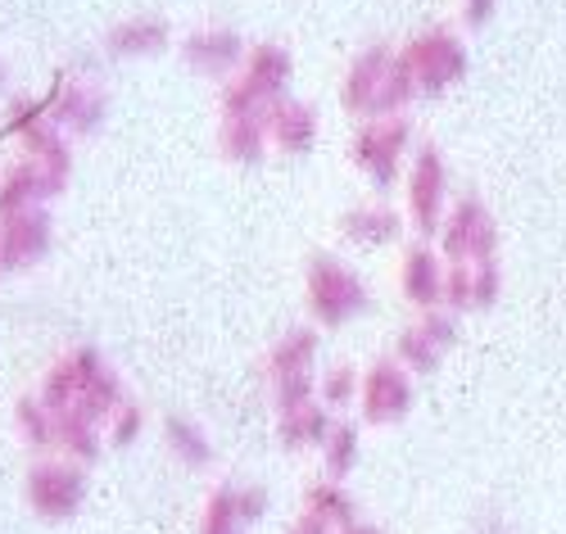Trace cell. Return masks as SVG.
<instances>
[{"label": "cell", "instance_id": "ac0fdd59", "mask_svg": "<svg viewBox=\"0 0 566 534\" xmlns=\"http://www.w3.org/2000/svg\"><path fill=\"white\" fill-rule=\"evenodd\" d=\"M326 434H332V426H326V412L317 404L300 408V412H286L281 417V440H286L291 449H304V444H326Z\"/></svg>", "mask_w": 566, "mask_h": 534}, {"label": "cell", "instance_id": "74e56055", "mask_svg": "<svg viewBox=\"0 0 566 534\" xmlns=\"http://www.w3.org/2000/svg\"><path fill=\"white\" fill-rule=\"evenodd\" d=\"M0 268H6V259H0Z\"/></svg>", "mask_w": 566, "mask_h": 534}, {"label": "cell", "instance_id": "5bb4252c", "mask_svg": "<svg viewBox=\"0 0 566 534\" xmlns=\"http://www.w3.org/2000/svg\"><path fill=\"white\" fill-rule=\"evenodd\" d=\"M268 105H276L281 101V91H286V82H291V60H286V51H276V45H259V51L250 55V77H245Z\"/></svg>", "mask_w": 566, "mask_h": 534}, {"label": "cell", "instance_id": "4316f807", "mask_svg": "<svg viewBox=\"0 0 566 534\" xmlns=\"http://www.w3.org/2000/svg\"><path fill=\"white\" fill-rule=\"evenodd\" d=\"M168 440H172V449H177L186 462H209V444L200 440V430H196L191 421L168 417Z\"/></svg>", "mask_w": 566, "mask_h": 534}, {"label": "cell", "instance_id": "d6a6232c", "mask_svg": "<svg viewBox=\"0 0 566 534\" xmlns=\"http://www.w3.org/2000/svg\"><path fill=\"white\" fill-rule=\"evenodd\" d=\"M494 10H499V0H467V23L481 28V23L494 19Z\"/></svg>", "mask_w": 566, "mask_h": 534}, {"label": "cell", "instance_id": "d590c367", "mask_svg": "<svg viewBox=\"0 0 566 534\" xmlns=\"http://www.w3.org/2000/svg\"><path fill=\"white\" fill-rule=\"evenodd\" d=\"M340 534H381V530H376V525H363V521H358V525H349V530H340Z\"/></svg>", "mask_w": 566, "mask_h": 534}, {"label": "cell", "instance_id": "484cf974", "mask_svg": "<svg viewBox=\"0 0 566 534\" xmlns=\"http://www.w3.org/2000/svg\"><path fill=\"white\" fill-rule=\"evenodd\" d=\"M235 530H241V507H235L231 490H222V494H213V503L205 512V534H235Z\"/></svg>", "mask_w": 566, "mask_h": 534}, {"label": "cell", "instance_id": "1f68e13d", "mask_svg": "<svg viewBox=\"0 0 566 534\" xmlns=\"http://www.w3.org/2000/svg\"><path fill=\"white\" fill-rule=\"evenodd\" d=\"M235 507H241V521H259L268 512V494L263 490H245V494H235Z\"/></svg>", "mask_w": 566, "mask_h": 534}, {"label": "cell", "instance_id": "8fae6325", "mask_svg": "<svg viewBox=\"0 0 566 534\" xmlns=\"http://www.w3.org/2000/svg\"><path fill=\"white\" fill-rule=\"evenodd\" d=\"M101 367H105L101 354H91V349H82V354H73L69 363H60L51 376H45V408H51L55 417H60V412H73V408L82 404V395H86L91 376H96Z\"/></svg>", "mask_w": 566, "mask_h": 534}, {"label": "cell", "instance_id": "277c9868", "mask_svg": "<svg viewBox=\"0 0 566 534\" xmlns=\"http://www.w3.org/2000/svg\"><path fill=\"white\" fill-rule=\"evenodd\" d=\"M358 399H363V417L386 426V421H399L408 408H412V380L403 371V363H390L381 358L358 385Z\"/></svg>", "mask_w": 566, "mask_h": 534}, {"label": "cell", "instance_id": "5b68a950", "mask_svg": "<svg viewBox=\"0 0 566 534\" xmlns=\"http://www.w3.org/2000/svg\"><path fill=\"white\" fill-rule=\"evenodd\" d=\"M444 186H449L444 159H440L436 145H427L412 164V177H408V213L427 235L436 227H444Z\"/></svg>", "mask_w": 566, "mask_h": 534}, {"label": "cell", "instance_id": "ffe728a7", "mask_svg": "<svg viewBox=\"0 0 566 534\" xmlns=\"http://www.w3.org/2000/svg\"><path fill=\"white\" fill-rule=\"evenodd\" d=\"M109 45H114L118 55H146V51H159V45H164V23H155V19L123 23V28L109 36Z\"/></svg>", "mask_w": 566, "mask_h": 534}, {"label": "cell", "instance_id": "d4e9b609", "mask_svg": "<svg viewBox=\"0 0 566 534\" xmlns=\"http://www.w3.org/2000/svg\"><path fill=\"white\" fill-rule=\"evenodd\" d=\"M55 440H60L64 449H73L77 458L96 453V440H91V421L77 417V412H60V417H55Z\"/></svg>", "mask_w": 566, "mask_h": 534}, {"label": "cell", "instance_id": "9a60e30c", "mask_svg": "<svg viewBox=\"0 0 566 534\" xmlns=\"http://www.w3.org/2000/svg\"><path fill=\"white\" fill-rule=\"evenodd\" d=\"M313 354H317V335L313 331H291L272 354V376L276 380H295L313 376Z\"/></svg>", "mask_w": 566, "mask_h": 534}, {"label": "cell", "instance_id": "7a4b0ae2", "mask_svg": "<svg viewBox=\"0 0 566 534\" xmlns=\"http://www.w3.org/2000/svg\"><path fill=\"white\" fill-rule=\"evenodd\" d=\"M440 240H444V254L453 263H490V259H499V227H494L490 209L476 196H462L453 205V213L440 227Z\"/></svg>", "mask_w": 566, "mask_h": 534}, {"label": "cell", "instance_id": "83f0119b", "mask_svg": "<svg viewBox=\"0 0 566 534\" xmlns=\"http://www.w3.org/2000/svg\"><path fill=\"white\" fill-rule=\"evenodd\" d=\"M19 421H23V430H28L32 444H51V440H55V417L45 421V412H41L36 404L23 399V404H19Z\"/></svg>", "mask_w": 566, "mask_h": 534}, {"label": "cell", "instance_id": "e0dca14e", "mask_svg": "<svg viewBox=\"0 0 566 534\" xmlns=\"http://www.w3.org/2000/svg\"><path fill=\"white\" fill-rule=\"evenodd\" d=\"M308 516H317V521H326V525H340V530H349V525H358V512H354V499L340 490V484H313L308 490Z\"/></svg>", "mask_w": 566, "mask_h": 534}, {"label": "cell", "instance_id": "f546056e", "mask_svg": "<svg viewBox=\"0 0 566 534\" xmlns=\"http://www.w3.org/2000/svg\"><path fill=\"white\" fill-rule=\"evenodd\" d=\"M471 268H476V308L499 304V285H503L499 259H490V263H471Z\"/></svg>", "mask_w": 566, "mask_h": 534}, {"label": "cell", "instance_id": "f1b7e54d", "mask_svg": "<svg viewBox=\"0 0 566 534\" xmlns=\"http://www.w3.org/2000/svg\"><path fill=\"white\" fill-rule=\"evenodd\" d=\"M354 385H363V380L354 376V367L326 371V380H322V399H326V404H349V399H354Z\"/></svg>", "mask_w": 566, "mask_h": 534}, {"label": "cell", "instance_id": "2e32d148", "mask_svg": "<svg viewBox=\"0 0 566 534\" xmlns=\"http://www.w3.org/2000/svg\"><path fill=\"white\" fill-rule=\"evenodd\" d=\"M345 235L349 240H358V245H386V240H395L399 235V213H390V209H354V213H345Z\"/></svg>", "mask_w": 566, "mask_h": 534}, {"label": "cell", "instance_id": "8d00e7d4", "mask_svg": "<svg viewBox=\"0 0 566 534\" xmlns=\"http://www.w3.org/2000/svg\"><path fill=\"white\" fill-rule=\"evenodd\" d=\"M476 534H507V530H503V525H499V521H485V525H481V530H476Z\"/></svg>", "mask_w": 566, "mask_h": 534}, {"label": "cell", "instance_id": "4fadbf2b", "mask_svg": "<svg viewBox=\"0 0 566 534\" xmlns=\"http://www.w3.org/2000/svg\"><path fill=\"white\" fill-rule=\"evenodd\" d=\"M272 118V136L281 140V150H308V140L317 132V118L308 105H295V101H276L268 109Z\"/></svg>", "mask_w": 566, "mask_h": 534}, {"label": "cell", "instance_id": "cb8c5ba5", "mask_svg": "<svg viewBox=\"0 0 566 534\" xmlns=\"http://www.w3.org/2000/svg\"><path fill=\"white\" fill-rule=\"evenodd\" d=\"M417 95V86H412V73L403 69V60H395V69H390V77H386V86H381V95H376V109L371 114H395L399 105H408Z\"/></svg>", "mask_w": 566, "mask_h": 534}, {"label": "cell", "instance_id": "836d02e7", "mask_svg": "<svg viewBox=\"0 0 566 534\" xmlns=\"http://www.w3.org/2000/svg\"><path fill=\"white\" fill-rule=\"evenodd\" d=\"M136 430H140V412H136V408H127V412H123V426L114 430V444H127Z\"/></svg>", "mask_w": 566, "mask_h": 534}, {"label": "cell", "instance_id": "d6986e66", "mask_svg": "<svg viewBox=\"0 0 566 534\" xmlns=\"http://www.w3.org/2000/svg\"><path fill=\"white\" fill-rule=\"evenodd\" d=\"M186 55H191L200 69H222L231 64L235 55H241V41H235L231 32H200L186 41Z\"/></svg>", "mask_w": 566, "mask_h": 534}, {"label": "cell", "instance_id": "9c48e42d", "mask_svg": "<svg viewBox=\"0 0 566 534\" xmlns=\"http://www.w3.org/2000/svg\"><path fill=\"white\" fill-rule=\"evenodd\" d=\"M395 60H399V55H390L386 45H371V51H363V55L354 60L349 77H345V109L371 114V109H376V95H381L390 69H395Z\"/></svg>", "mask_w": 566, "mask_h": 534}, {"label": "cell", "instance_id": "e575fe53", "mask_svg": "<svg viewBox=\"0 0 566 534\" xmlns=\"http://www.w3.org/2000/svg\"><path fill=\"white\" fill-rule=\"evenodd\" d=\"M291 534H336V530L326 525V521H317V516H308V512H304V521H300Z\"/></svg>", "mask_w": 566, "mask_h": 534}, {"label": "cell", "instance_id": "52a82bcc", "mask_svg": "<svg viewBox=\"0 0 566 534\" xmlns=\"http://www.w3.org/2000/svg\"><path fill=\"white\" fill-rule=\"evenodd\" d=\"M453 339H458L453 313L431 308V313H421V317L399 335V363H408V367H417V371H431V367H440V358L453 349Z\"/></svg>", "mask_w": 566, "mask_h": 534}, {"label": "cell", "instance_id": "30bf717a", "mask_svg": "<svg viewBox=\"0 0 566 534\" xmlns=\"http://www.w3.org/2000/svg\"><path fill=\"white\" fill-rule=\"evenodd\" d=\"M444 276H449V268L440 263L436 250L412 245L408 259H403V295H408V304H417L421 313L440 308L444 304Z\"/></svg>", "mask_w": 566, "mask_h": 534}, {"label": "cell", "instance_id": "7402d4cb", "mask_svg": "<svg viewBox=\"0 0 566 534\" xmlns=\"http://www.w3.org/2000/svg\"><path fill=\"white\" fill-rule=\"evenodd\" d=\"M444 304L467 313V308H476V268L471 263H453L449 276H444Z\"/></svg>", "mask_w": 566, "mask_h": 534}, {"label": "cell", "instance_id": "8992f818", "mask_svg": "<svg viewBox=\"0 0 566 534\" xmlns=\"http://www.w3.org/2000/svg\"><path fill=\"white\" fill-rule=\"evenodd\" d=\"M408 145V123L403 118H390V123H371L358 132L354 140V159L358 168H367V177L376 186H390L399 177V155Z\"/></svg>", "mask_w": 566, "mask_h": 534}, {"label": "cell", "instance_id": "4dcf8cb0", "mask_svg": "<svg viewBox=\"0 0 566 534\" xmlns=\"http://www.w3.org/2000/svg\"><path fill=\"white\" fill-rule=\"evenodd\" d=\"M96 114H101V95H91V91H73L69 95V118L77 127H91V123H96Z\"/></svg>", "mask_w": 566, "mask_h": 534}, {"label": "cell", "instance_id": "44dd1931", "mask_svg": "<svg viewBox=\"0 0 566 534\" xmlns=\"http://www.w3.org/2000/svg\"><path fill=\"white\" fill-rule=\"evenodd\" d=\"M322 453H326V471H332L336 480L354 467V458H358V430L349 426V421H340V426H332V434H326V444H322Z\"/></svg>", "mask_w": 566, "mask_h": 534}, {"label": "cell", "instance_id": "7c38bea8", "mask_svg": "<svg viewBox=\"0 0 566 534\" xmlns=\"http://www.w3.org/2000/svg\"><path fill=\"white\" fill-rule=\"evenodd\" d=\"M45 240H51V222H45V213L23 209V213L6 218V231H0V259H6V268H23V263L41 259Z\"/></svg>", "mask_w": 566, "mask_h": 534}, {"label": "cell", "instance_id": "ba28073f", "mask_svg": "<svg viewBox=\"0 0 566 534\" xmlns=\"http://www.w3.org/2000/svg\"><path fill=\"white\" fill-rule=\"evenodd\" d=\"M28 499L41 516H69L82 503V475L64 462H41L28 475Z\"/></svg>", "mask_w": 566, "mask_h": 534}, {"label": "cell", "instance_id": "603a6c76", "mask_svg": "<svg viewBox=\"0 0 566 534\" xmlns=\"http://www.w3.org/2000/svg\"><path fill=\"white\" fill-rule=\"evenodd\" d=\"M222 140H227V155H231V159H259V150H263L259 118H231Z\"/></svg>", "mask_w": 566, "mask_h": 534}, {"label": "cell", "instance_id": "6da1fadb", "mask_svg": "<svg viewBox=\"0 0 566 534\" xmlns=\"http://www.w3.org/2000/svg\"><path fill=\"white\" fill-rule=\"evenodd\" d=\"M308 304H313L322 326H340V322H349L354 313L367 308V290L340 259L322 254V259L308 263Z\"/></svg>", "mask_w": 566, "mask_h": 534}, {"label": "cell", "instance_id": "3957f363", "mask_svg": "<svg viewBox=\"0 0 566 534\" xmlns=\"http://www.w3.org/2000/svg\"><path fill=\"white\" fill-rule=\"evenodd\" d=\"M399 60L412 73L417 95H440L444 86H453L467 73V51L458 45L453 32H427V36H417Z\"/></svg>", "mask_w": 566, "mask_h": 534}]
</instances>
